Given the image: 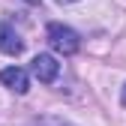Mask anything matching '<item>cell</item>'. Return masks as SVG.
I'll return each mask as SVG.
<instances>
[{
    "label": "cell",
    "instance_id": "obj_1",
    "mask_svg": "<svg viewBox=\"0 0 126 126\" xmlns=\"http://www.w3.org/2000/svg\"><path fill=\"white\" fill-rule=\"evenodd\" d=\"M48 45L57 51V54H75L78 51V33L72 27H66V24H48Z\"/></svg>",
    "mask_w": 126,
    "mask_h": 126
},
{
    "label": "cell",
    "instance_id": "obj_2",
    "mask_svg": "<svg viewBox=\"0 0 126 126\" xmlns=\"http://www.w3.org/2000/svg\"><path fill=\"white\" fill-rule=\"evenodd\" d=\"M33 75L39 78L42 84H51L54 78L60 75V63H57L51 54H36V57H33Z\"/></svg>",
    "mask_w": 126,
    "mask_h": 126
},
{
    "label": "cell",
    "instance_id": "obj_3",
    "mask_svg": "<svg viewBox=\"0 0 126 126\" xmlns=\"http://www.w3.org/2000/svg\"><path fill=\"white\" fill-rule=\"evenodd\" d=\"M0 84H6L9 90L15 93H27L30 90V81H27V72L18 69V66H6L3 72H0Z\"/></svg>",
    "mask_w": 126,
    "mask_h": 126
},
{
    "label": "cell",
    "instance_id": "obj_4",
    "mask_svg": "<svg viewBox=\"0 0 126 126\" xmlns=\"http://www.w3.org/2000/svg\"><path fill=\"white\" fill-rule=\"evenodd\" d=\"M0 51L3 54H21L24 51V42L18 39V33L3 21H0Z\"/></svg>",
    "mask_w": 126,
    "mask_h": 126
},
{
    "label": "cell",
    "instance_id": "obj_5",
    "mask_svg": "<svg viewBox=\"0 0 126 126\" xmlns=\"http://www.w3.org/2000/svg\"><path fill=\"white\" fill-rule=\"evenodd\" d=\"M57 3H75V0H57Z\"/></svg>",
    "mask_w": 126,
    "mask_h": 126
},
{
    "label": "cell",
    "instance_id": "obj_6",
    "mask_svg": "<svg viewBox=\"0 0 126 126\" xmlns=\"http://www.w3.org/2000/svg\"><path fill=\"white\" fill-rule=\"evenodd\" d=\"M123 105H126V87H123Z\"/></svg>",
    "mask_w": 126,
    "mask_h": 126
}]
</instances>
